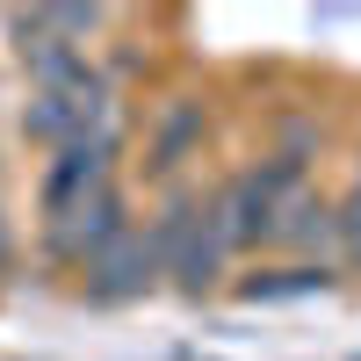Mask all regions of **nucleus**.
<instances>
[{"label":"nucleus","mask_w":361,"mask_h":361,"mask_svg":"<svg viewBox=\"0 0 361 361\" xmlns=\"http://www.w3.org/2000/svg\"><path fill=\"white\" fill-rule=\"evenodd\" d=\"M340 231H347V253H354V260H361V195H354V202H347V217H340Z\"/></svg>","instance_id":"1"},{"label":"nucleus","mask_w":361,"mask_h":361,"mask_svg":"<svg viewBox=\"0 0 361 361\" xmlns=\"http://www.w3.org/2000/svg\"><path fill=\"white\" fill-rule=\"evenodd\" d=\"M0 260H8V231H0Z\"/></svg>","instance_id":"2"}]
</instances>
